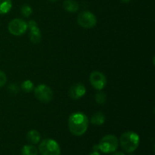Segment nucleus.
Returning <instances> with one entry per match:
<instances>
[{"label":"nucleus","mask_w":155,"mask_h":155,"mask_svg":"<svg viewBox=\"0 0 155 155\" xmlns=\"http://www.w3.org/2000/svg\"><path fill=\"white\" fill-rule=\"evenodd\" d=\"M63 7L67 12L74 13L79 10L80 6L78 3L74 0H65L63 3Z\"/></svg>","instance_id":"nucleus-12"},{"label":"nucleus","mask_w":155,"mask_h":155,"mask_svg":"<svg viewBox=\"0 0 155 155\" xmlns=\"http://www.w3.org/2000/svg\"><path fill=\"white\" fill-rule=\"evenodd\" d=\"M77 23L84 29H91L97 24L96 16L92 12L85 11L79 14L77 17Z\"/></svg>","instance_id":"nucleus-6"},{"label":"nucleus","mask_w":155,"mask_h":155,"mask_svg":"<svg viewBox=\"0 0 155 155\" xmlns=\"http://www.w3.org/2000/svg\"><path fill=\"white\" fill-rule=\"evenodd\" d=\"M22 155H38V150L34 145H26L21 149Z\"/></svg>","instance_id":"nucleus-15"},{"label":"nucleus","mask_w":155,"mask_h":155,"mask_svg":"<svg viewBox=\"0 0 155 155\" xmlns=\"http://www.w3.org/2000/svg\"><path fill=\"white\" fill-rule=\"evenodd\" d=\"M140 139L137 133L133 131H127L123 133L120 138V144L123 150L127 153H133L138 148Z\"/></svg>","instance_id":"nucleus-2"},{"label":"nucleus","mask_w":155,"mask_h":155,"mask_svg":"<svg viewBox=\"0 0 155 155\" xmlns=\"http://www.w3.org/2000/svg\"><path fill=\"white\" fill-rule=\"evenodd\" d=\"M40 139V133H39V131L36 130H30L27 134V140L32 145H36V144L39 143Z\"/></svg>","instance_id":"nucleus-11"},{"label":"nucleus","mask_w":155,"mask_h":155,"mask_svg":"<svg viewBox=\"0 0 155 155\" xmlns=\"http://www.w3.org/2000/svg\"><path fill=\"white\" fill-rule=\"evenodd\" d=\"M69 96L74 100H78L83 98L86 93V89L82 83H76L69 89Z\"/></svg>","instance_id":"nucleus-10"},{"label":"nucleus","mask_w":155,"mask_h":155,"mask_svg":"<svg viewBox=\"0 0 155 155\" xmlns=\"http://www.w3.org/2000/svg\"><path fill=\"white\" fill-rule=\"evenodd\" d=\"M95 101L98 104H104L106 101V95L103 92L100 91L98 93L95 95Z\"/></svg>","instance_id":"nucleus-18"},{"label":"nucleus","mask_w":155,"mask_h":155,"mask_svg":"<svg viewBox=\"0 0 155 155\" xmlns=\"http://www.w3.org/2000/svg\"><path fill=\"white\" fill-rule=\"evenodd\" d=\"M104 122H105V116L101 112H97L94 114L91 118V123L93 125L101 126L104 124Z\"/></svg>","instance_id":"nucleus-13"},{"label":"nucleus","mask_w":155,"mask_h":155,"mask_svg":"<svg viewBox=\"0 0 155 155\" xmlns=\"http://www.w3.org/2000/svg\"><path fill=\"white\" fill-rule=\"evenodd\" d=\"M89 155H100V154L97 151H94L92 152H91Z\"/></svg>","instance_id":"nucleus-20"},{"label":"nucleus","mask_w":155,"mask_h":155,"mask_svg":"<svg viewBox=\"0 0 155 155\" xmlns=\"http://www.w3.org/2000/svg\"><path fill=\"white\" fill-rule=\"evenodd\" d=\"M39 151L41 155H60L61 148L55 140L46 139L39 144Z\"/></svg>","instance_id":"nucleus-4"},{"label":"nucleus","mask_w":155,"mask_h":155,"mask_svg":"<svg viewBox=\"0 0 155 155\" xmlns=\"http://www.w3.org/2000/svg\"><path fill=\"white\" fill-rule=\"evenodd\" d=\"M89 82L94 89L101 91L107 85V79L104 74L100 71H95L91 73L89 76Z\"/></svg>","instance_id":"nucleus-8"},{"label":"nucleus","mask_w":155,"mask_h":155,"mask_svg":"<svg viewBox=\"0 0 155 155\" xmlns=\"http://www.w3.org/2000/svg\"><path fill=\"white\" fill-rule=\"evenodd\" d=\"M131 1V0H121V2H124V3H127V2H130Z\"/></svg>","instance_id":"nucleus-22"},{"label":"nucleus","mask_w":155,"mask_h":155,"mask_svg":"<svg viewBox=\"0 0 155 155\" xmlns=\"http://www.w3.org/2000/svg\"><path fill=\"white\" fill-rule=\"evenodd\" d=\"M48 1L52 2H56V1H57V0H48Z\"/></svg>","instance_id":"nucleus-23"},{"label":"nucleus","mask_w":155,"mask_h":155,"mask_svg":"<svg viewBox=\"0 0 155 155\" xmlns=\"http://www.w3.org/2000/svg\"><path fill=\"white\" fill-rule=\"evenodd\" d=\"M111 155H125V154H124L123 152H120V151H117V152H115L114 151V153Z\"/></svg>","instance_id":"nucleus-21"},{"label":"nucleus","mask_w":155,"mask_h":155,"mask_svg":"<svg viewBox=\"0 0 155 155\" xmlns=\"http://www.w3.org/2000/svg\"><path fill=\"white\" fill-rule=\"evenodd\" d=\"M21 13L25 18H28L33 13V9L29 5L24 4L21 7Z\"/></svg>","instance_id":"nucleus-17"},{"label":"nucleus","mask_w":155,"mask_h":155,"mask_svg":"<svg viewBox=\"0 0 155 155\" xmlns=\"http://www.w3.org/2000/svg\"><path fill=\"white\" fill-rule=\"evenodd\" d=\"M98 150L103 153H113L119 146V140L114 135L104 136L97 145Z\"/></svg>","instance_id":"nucleus-3"},{"label":"nucleus","mask_w":155,"mask_h":155,"mask_svg":"<svg viewBox=\"0 0 155 155\" xmlns=\"http://www.w3.org/2000/svg\"><path fill=\"white\" fill-rule=\"evenodd\" d=\"M89 127L87 116L81 112L73 113L68 119V129L74 136H81L86 133Z\"/></svg>","instance_id":"nucleus-1"},{"label":"nucleus","mask_w":155,"mask_h":155,"mask_svg":"<svg viewBox=\"0 0 155 155\" xmlns=\"http://www.w3.org/2000/svg\"><path fill=\"white\" fill-rule=\"evenodd\" d=\"M21 88L22 90L25 92H31L34 89V85L31 80H27L23 82L21 84Z\"/></svg>","instance_id":"nucleus-16"},{"label":"nucleus","mask_w":155,"mask_h":155,"mask_svg":"<svg viewBox=\"0 0 155 155\" xmlns=\"http://www.w3.org/2000/svg\"><path fill=\"white\" fill-rule=\"evenodd\" d=\"M130 155H133V154H130Z\"/></svg>","instance_id":"nucleus-24"},{"label":"nucleus","mask_w":155,"mask_h":155,"mask_svg":"<svg viewBox=\"0 0 155 155\" xmlns=\"http://www.w3.org/2000/svg\"><path fill=\"white\" fill-rule=\"evenodd\" d=\"M27 23L21 18H15L11 21L8 25V32L13 36H20L24 34L27 30Z\"/></svg>","instance_id":"nucleus-7"},{"label":"nucleus","mask_w":155,"mask_h":155,"mask_svg":"<svg viewBox=\"0 0 155 155\" xmlns=\"http://www.w3.org/2000/svg\"><path fill=\"white\" fill-rule=\"evenodd\" d=\"M27 27L30 30V39L33 43L38 44L42 40V34L38 27L37 24L33 20H30L27 23Z\"/></svg>","instance_id":"nucleus-9"},{"label":"nucleus","mask_w":155,"mask_h":155,"mask_svg":"<svg viewBox=\"0 0 155 155\" xmlns=\"http://www.w3.org/2000/svg\"><path fill=\"white\" fill-rule=\"evenodd\" d=\"M12 0H0V15H5L12 9Z\"/></svg>","instance_id":"nucleus-14"},{"label":"nucleus","mask_w":155,"mask_h":155,"mask_svg":"<svg viewBox=\"0 0 155 155\" xmlns=\"http://www.w3.org/2000/svg\"><path fill=\"white\" fill-rule=\"evenodd\" d=\"M34 95L38 101L48 103L53 98V92L51 88L45 84L38 85L34 88Z\"/></svg>","instance_id":"nucleus-5"},{"label":"nucleus","mask_w":155,"mask_h":155,"mask_svg":"<svg viewBox=\"0 0 155 155\" xmlns=\"http://www.w3.org/2000/svg\"><path fill=\"white\" fill-rule=\"evenodd\" d=\"M7 82V77H6V74L3 72L2 71L0 70V87H2L3 86H5Z\"/></svg>","instance_id":"nucleus-19"}]
</instances>
